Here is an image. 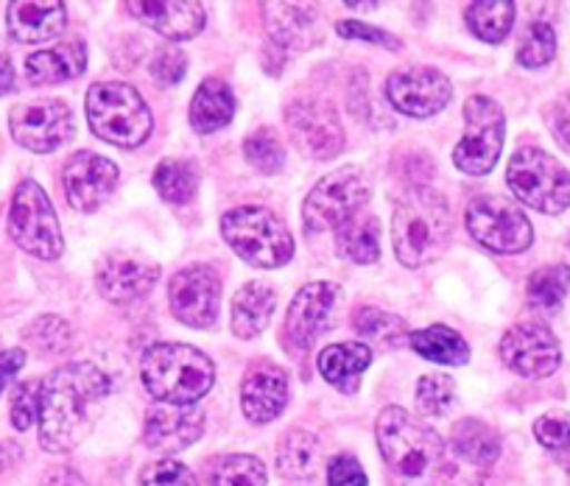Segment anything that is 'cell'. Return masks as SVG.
Masks as SVG:
<instances>
[{
  "label": "cell",
  "mask_w": 570,
  "mask_h": 486,
  "mask_svg": "<svg viewBox=\"0 0 570 486\" xmlns=\"http://www.w3.org/2000/svg\"><path fill=\"white\" fill-rule=\"evenodd\" d=\"M468 232L495 255H520L534 240V229L525 212L503 196H479L470 201Z\"/></svg>",
  "instance_id": "8fae6325"
},
{
  "label": "cell",
  "mask_w": 570,
  "mask_h": 486,
  "mask_svg": "<svg viewBox=\"0 0 570 486\" xmlns=\"http://www.w3.org/2000/svg\"><path fill=\"white\" fill-rule=\"evenodd\" d=\"M174 319L183 325L207 330L218 319V299H222V277L213 266L194 264L179 269L168 286Z\"/></svg>",
  "instance_id": "2e32d148"
},
{
  "label": "cell",
  "mask_w": 570,
  "mask_h": 486,
  "mask_svg": "<svg viewBox=\"0 0 570 486\" xmlns=\"http://www.w3.org/2000/svg\"><path fill=\"white\" fill-rule=\"evenodd\" d=\"M205 434V411L196 406H160L149 408L142 423V445L160 456L185 450Z\"/></svg>",
  "instance_id": "ffe728a7"
},
{
  "label": "cell",
  "mask_w": 570,
  "mask_h": 486,
  "mask_svg": "<svg viewBox=\"0 0 570 486\" xmlns=\"http://www.w3.org/2000/svg\"><path fill=\"white\" fill-rule=\"evenodd\" d=\"M213 486H266V467L255 456H224L210 473Z\"/></svg>",
  "instance_id": "ab89813d"
},
{
  "label": "cell",
  "mask_w": 570,
  "mask_h": 486,
  "mask_svg": "<svg viewBox=\"0 0 570 486\" xmlns=\"http://www.w3.org/2000/svg\"><path fill=\"white\" fill-rule=\"evenodd\" d=\"M338 305V288L333 282H308L297 291L292 308L285 314L283 336L294 349H308L331 325Z\"/></svg>",
  "instance_id": "d6986e66"
},
{
  "label": "cell",
  "mask_w": 570,
  "mask_h": 486,
  "mask_svg": "<svg viewBox=\"0 0 570 486\" xmlns=\"http://www.w3.org/2000/svg\"><path fill=\"white\" fill-rule=\"evenodd\" d=\"M288 406V375L274 360H255L240 380V408L255 425L274 423Z\"/></svg>",
  "instance_id": "7402d4cb"
},
{
  "label": "cell",
  "mask_w": 570,
  "mask_h": 486,
  "mask_svg": "<svg viewBox=\"0 0 570 486\" xmlns=\"http://www.w3.org/2000/svg\"><path fill=\"white\" fill-rule=\"evenodd\" d=\"M507 182L512 194L531 210L559 216L570 207V171L537 146H523L512 157Z\"/></svg>",
  "instance_id": "52a82bcc"
},
{
  "label": "cell",
  "mask_w": 570,
  "mask_h": 486,
  "mask_svg": "<svg viewBox=\"0 0 570 486\" xmlns=\"http://www.w3.org/2000/svg\"><path fill=\"white\" fill-rule=\"evenodd\" d=\"M316 12L311 7H268L266 23L272 37L283 48H299L311 42V31L316 29Z\"/></svg>",
  "instance_id": "d6a6232c"
},
{
  "label": "cell",
  "mask_w": 570,
  "mask_h": 486,
  "mask_svg": "<svg viewBox=\"0 0 570 486\" xmlns=\"http://www.w3.org/2000/svg\"><path fill=\"white\" fill-rule=\"evenodd\" d=\"M559 464H562V467L570 473V447H568V450L559 453Z\"/></svg>",
  "instance_id": "f5cc1de1"
},
{
  "label": "cell",
  "mask_w": 570,
  "mask_h": 486,
  "mask_svg": "<svg viewBox=\"0 0 570 486\" xmlns=\"http://www.w3.org/2000/svg\"><path fill=\"white\" fill-rule=\"evenodd\" d=\"M42 380H26L12 389V425L18 430H29L40 417Z\"/></svg>",
  "instance_id": "7bdbcfd3"
},
{
  "label": "cell",
  "mask_w": 570,
  "mask_h": 486,
  "mask_svg": "<svg viewBox=\"0 0 570 486\" xmlns=\"http://www.w3.org/2000/svg\"><path fill=\"white\" fill-rule=\"evenodd\" d=\"M336 247L353 264H375L377 255H381V227H377V218L366 216V212L350 218L347 224L338 227Z\"/></svg>",
  "instance_id": "4dcf8cb0"
},
{
  "label": "cell",
  "mask_w": 570,
  "mask_h": 486,
  "mask_svg": "<svg viewBox=\"0 0 570 486\" xmlns=\"http://www.w3.org/2000/svg\"><path fill=\"white\" fill-rule=\"evenodd\" d=\"M185 73H188V57L177 46L157 48L155 57H151V76L160 85H179Z\"/></svg>",
  "instance_id": "f6af8a7d"
},
{
  "label": "cell",
  "mask_w": 570,
  "mask_h": 486,
  "mask_svg": "<svg viewBox=\"0 0 570 486\" xmlns=\"http://www.w3.org/2000/svg\"><path fill=\"white\" fill-rule=\"evenodd\" d=\"M409 347L420 358L434 360L442 367H464L470 360V344L448 325H431L425 330L409 333Z\"/></svg>",
  "instance_id": "f1b7e54d"
},
{
  "label": "cell",
  "mask_w": 570,
  "mask_h": 486,
  "mask_svg": "<svg viewBox=\"0 0 570 486\" xmlns=\"http://www.w3.org/2000/svg\"><path fill=\"white\" fill-rule=\"evenodd\" d=\"M14 87V68H12V59L7 53H0V96L9 92Z\"/></svg>",
  "instance_id": "816d5d0a"
},
{
  "label": "cell",
  "mask_w": 570,
  "mask_h": 486,
  "mask_svg": "<svg viewBox=\"0 0 570 486\" xmlns=\"http://www.w3.org/2000/svg\"><path fill=\"white\" fill-rule=\"evenodd\" d=\"M553 129H557L559 138L570 146V96L559 101L557 112H553Z\"/></svg>",
  "instance_id": "f907efd6"
},
{
  "label": "cell",
  "mask_w": 570,
  "mask_h": 486,
  "mask_svg": "<svg viewBox=\"0 0 570 486\" xmlns=\"http://www.w3.org/2000/svg\"><path fill=\"white\" fill-rule=\"evenodd\" d=\"M370 201V182L358 168H338L316 182L303 205V224L311 232L338 229Z\"/></svg>",
  "instance_id": "30bf717a"
},
{
  "label": "cell",
  "mask_w": 570,
  "mask_h": 486,
  "mask_svg": "<svg viewBox=\"0 0 570 486\" xmlns=\"http://www.w3.org/2000/svg\"><path fill=\"white\" fill-rule=\"evenodd\" d=\"M288 138L311 160H333L344 149V129L331 103L299 98L285 109Z\"/></svg>",
  "instance_id": "5bb4252c"
},
{
  "label": "cell",
  "mask_w": 570,
  "mask_h": 486,
  "mask_svg": "<svg viewBox=\"0 0 570 486\" xmlns=\"http://www.w3.org/2000/svg\"><path fill=\"white\" fill-rule=\"evenodd\" d=\"M126 9L174 42L194 40L207 23L205 7H199V3H129Z\"/></svg>",
  "instance_id": "603a6c76"
},
{
  "label": "cell",
  "mask_w": 570,
  "mask_h": 486,
  "mask_svg": "<svg viewBox=\"0 0 570 486\" xmlns=\"http://www.w3.org/2000/svg\"><path fill=\"white\" fill-rule=\"evenodd\" d=\"M464 23L479 40L503 42L514 26V3H503V0L470 3L464 7Z\"/></svg>",
  "instance_id": "e575fe53"
},
{
  "label": "cell",
  "mask_w": 570,
  "mask_h": 486,
  "mask_svg": "<svg viewBox=\"0 0 570 486\" xmlns=\"http://www.w3.org/2000/svg\"><path fill=\"white\" fill-rule=\"evenodd\" d=\"M65 196L79 212H96L118 188V166L96 151H76L62 168Z\"/></svg>",
  "instance_id": "ac0fdd59"
},
{
  "label": "cell",
  "mask_w": 570,
  "mask_h": 486,
  "mask_svg": "<svg viewBox=\"0 0 570 486\" xmlns=\"http://www.w3.org/2000/svg\"><path fill=\"white\" fill-rule=\"evenodd\" d=\"M534 436L542 447L553 453H562L570 447V414L551 411L542 414L534 423Z\"/></svg>",
  "instance_id": "ee69618b"
},
{
  "label": "cell",
  "mask_w": 570,
  "mask_h": 486,
  "mask_svg": "<svg viewBox=\"0 0 570 486\" xmlns=\"http://www.w3.org/2000/svg\"><path fill=\"white\" fill-rule=\"evenodd\" d=\"M372 360V347L361 341L331 344L320 353V373L333 389L342 395H355L361 384V375L366 373Z\"/></svg>",
  "instance_id": "d4e9b609"
},
{
  "label": "cell",
  "mask_w": 570,
  "mask_h": 486,
  "mask_svg": "<svg viewBox=\"0 0 570 486\" xmlns=\"http://www.w3.org/2000/svg\"><path fill=\"white\" fill-rule=\"evenodd\" d=\"M9 129L18 146L35 155H51L59 146L70 143L76 132L73 112L59 98H37V101L14 103L9 112Z\"/></svg>",
  "instance_id": "7c38bea8"
},
{
  "label": "cell",
  "mask_w": 570,
  "mask_h": 486,
  "mask_svg": "<svg viewBox=\"0 0 570 486\" xmlns=\"http://www.w3.org/2000/svg\"><path fill=\"white\" fill-rule=\"evenodd\" d=\"M87 120L98 138L118 149H137L155 129L146 98L126 81H96L87 90Z\"/></svg>",
  "instance_id": "5b68a950"
},
{
  "label": "cell",
  "mask_w": 570,
  "mask_h": 486,
  "mask_svg": "<svg viewBox=\"0 0 570 486\" xmlns=\"http://www.w3.org/2000/svg\"><path fill=\"white\" fill-rule=\"evenodd\" d=\"M414 400L420 414H425V417H442V414L451 411L453 403H456V384H453L451 375H422V378L416 380Z\"/></svg>",
  "instance_id": "74e56055"
},
{
  "label": "cell",
  "mask_w": 570,
  "mask_h": 486,
  "mask_svg": "<svg viewBox=\"0 0 570 486\" xmlns=\"http://www.w3.org/2000/svg\"><path fill=\"white\" fill-rule=\"evenodd\" d=\"M7 23L14 40L37 46L62 34L68 12L65 3H12L7 9Z\"/></svg>",
  "instance_id": "cb8c5ba5"
},
{
  "label": "cell",
  "mask_w": 570,
  "mask_h": 486,
  "mask_svg": "<svg viewBox=\"0 0 570 486\" xmlns=\"http://www.w3.org/2000/svg\"><path fill=\"white\" fill-rule=\"evenodd\" d=\"M23 364H26L23 347H12V349H3V353H0V397H3V391L9 389V384L18 378V373L23 369Z\"/></svg>",
  "instance_id": "c3c4849f"
},
{
  "label": "cell",
  "mask_w": 570,
  "mask_h": 486,
  "mask_svg": "<svg viewBox=\"0 0 570 486\" xmlns=\"http://www.w3.org/2000/svg\"><path fill=\"white\" fill-rule=\"evenodd\" d=\"M277 308V291L268 282H246L233 299V333L238 338H255L272 321Z\"/></svg>",
  "instance_id": "4316f807"
},
{
  "label": "cell",
  "mask_w": 570,
  "mask_h": 486,
  "mask_svg": "<svg viewBox=\"0 0 570 486\" xmlns=\"http://www.w3.org/2000/svg\"><path fill=\"white\" fill-rule=\"evenodd\" d=\"M26 344L37 349L46 358H57L73 347V330L62 316H40L23 330Z\"/></svg>",
  "instance_id": "8d00e7d4"
},
{
  "label": "cell",
  "mask_w": 570,
  "mask_h": 486,
  "mask_svg": "<svg viewBox=\"0 0 570 486\" xmlns=\"http://www.w3.org/2000/svg\"><path fill=\"white\" fill-rule=\"evenodd\" d=\"M9 235L23 252L40 260H57L65 252L57 210L35 179H23L14 188L12 207H9Z\"/></svg>",
  "instance_id": "ba28073f"
},
{
  "label": "cell",
  "mask_w": 570,
  "mask_h": 486,
  "mask_svg": "<svg viewBox=\"0 0 570 486\" xmlns=\"http://www.w3.org/2000/svg\"><path fill=\"white\" fill-rule=\"evenodd\" d=\"M501 360L520 378L540 380L557 373L562 364V347L551 327L540 321H520L503 333Z\"/></svg>",
  "instance_id": "9a60e30c"
},
{
  "label": "cell",
  "mask_w": 570,
  "mask_h": 486,
  "mask_svg": "<svg viewBox=\"0 0 570 486\" xmlns=\"http://www.w3.org/2000/svg\"><path fill=\"white\" fill-rule=\"evenodd\" d=\"M151 182L168 205L183 207L190 205L199 190V171L188 160H163L151 173Z\"/></svg>",
  "instance_id": "836d02e7"
},
{
  "label": "cell",
  "mask_w": 570,
  "mask_h": 486,
  "mask_svg": "<svg viewBox=\"0 0 570 486\" xmlns=\"http://www.w3.org/2000/svg\"><path fill=\"white\" fill-rule=\"evenodd\" d=\"M453 235V212L442 194L425 188H411L394 207L392 238L400 264L420 269L434 264L448 249Z\"/></svg>",
  "instance_id": "7a4b0ae2"
},
{
  "label": "cell",
  "mask_w": 570,
  "mask_h": 486,
  "mask_svg": "<svg viewBox=\"0 0 570 486\" xmlns=\"http://www.w3.org/2000/svg\"><path fill=\"white\" fill-rule=\"evenodd\" d=\"M235 115V92L224 79H205L190 101V127L199 135L224 129Z\"/></svg>",
  "instance_id": "83f0119b"
},
{
  "label": "cell",
  "mask_w": 570,
  "mask_h": 486,
  "mask_svg": "<svg viewBox=\"0 0 570 486\" xmlns=\"http://www.w3.org/2000/svg\"><path fill=\"white\" fill-rule=\"evenodd\" d=\"M320 467V442L311 430L292 428L277 445V469L283 478H311Z\"/></svg>",
  "instance_id": "f546056e"
},
{
  "label": "cell",
  "mask_w": 570,
  "mask_h": 486,
  "mask_svg": "<svg viewBox=\"0 0 570 486\" xmlns=\"http://www.w3.org/2000/svg\"><path fill=\"white\" fill-rule=\"evenodd\" d=\"M503 132H507V118H503L501 103L487 96H473L464 101V135L453 149V162L459 171L470 177H484L495 168L503 149Z\"/></svg>",
  "instance_id": "9c48e42d"
},
{
  "label": "cell",
  "mask_w": 570,
  "mask_h": 486,
  "mask_svg": "<svg viewBox=\"0 0 570 486\" xmlns=\"http://www.w3.org/2000/svg\"><path fill=\"white\" fill-rule=\"evenodd\" d=\"M570 291V266L564 264H551L537 269L534 275L529 277V286H525V294H529V302L534 308L551 310L568 297Z\"/></svg>",
  "instance_id": "d590c367"
},
{
  "label": "cell",
  "mask_w": 570,
  "mask_h": 486,
  "mask_svg": "<svg viewBox=\"0 0 570 486\" xmlns=\"http://www.w3.org/2000/svg\"><path fill=\"white\" fill-rule=\"evenodd\" d=\"M244 157L255 171L277 173L279 168L285 166L283 140H279V135L274 132V129H255V132L244 140Z\"/></svg>",
  "instance_id": "f35d334b"
},
{
  "label": "cell",
  "mask_w": 570,
  "mask_h": 486,
  "mask_svg": "<svg viewBox=\"0 0 570 486\" xmlns=\"http://www.w3.org/2000/svg\"><path fill=\"white\" fill-rule=\"evenodd\" d=\"M327 486H366V473L361 462L350 453H338L327 464Z\"/></svg>",
  "instance_id": "7dc6e473"
},
{
  "label": "cell",
  "mask_w": 570,
  "mask_h": 486,
  "mask_svg": "<svg viewBox=\"0 0 570 486\" xmlns=\"http://www.w3.org/2000/svg\"><path fill=\"white\" fill-rule=\"evenodd\" d=\"M501 458V436L492 425L481 419H462L453 425L451 442L445 445V462H442V478L451 484H468L481 480L495 462Z\"/></svg>",
  "instance_id": "4fadbf2b"
},
{
  "label": "cell",
  "mask_w": 570,
  "mask_h": 486,
  "mask_svg": "<svg viewBox=\"0 0 570 486\" xmlns=\"http://www.w3.org/2000/svg\"><path fill=\"white\" fill-rule=\"evenodd\" d=\"M140 378L155 400L166 406H196L216 384V367L190 344L160 341L142 353Z\"/></svg>",
  "instance_id": "3957f363"
},
{
  "label": "cell",
  "mask_w": 570,
  "mask_h": 486,
  "mask_svg": "<svg viewBox=\"0 0 570 486\" xmlns=\"http://www.w3.org/2000/svg\"><path fill=\"white\" fill-rule=\"evenodd\" d=\"M140 486H199V480L177 458H160V462L142 467Z\"/></svg>",
  "instance_id": "b9f144b4"
},
{
  "label": "cell",
  "mask_w": 570,
  "mask_h": 486,
  "mask_svg": "<svg viewBox=\"0 0 570 486\" xmlns=\"http://www.w3.org/2000/svg\"><path fill=\"white\" fill-rule=\"evenodd\" d=\"M222 235L233 252L255 269H279L294 258V238L279 216L257 205L224 212Z\"/></svg>",
  "instance_id": "8992f818"
},
{
  "label": "cell",
  "mask_w": 570,
  "mask_h": 486,
  "mask_svg": "<svg viewBox=\"0 0 570 486\" xmlns=\"http://www.w3.org/2000/svg\"><path fill=\"white\" fill-rule=\"evenodd\" d=\"M336 34L344 37V40L372 42V46L389 48V51H400V48H403V42H400L397 37H392L389 31H383V29H375V26L361 23V20H338Z\"/></svg>",
  "instance_id": "bcb514c9"
},
{
  "label": "cell",
  "mask_w": 570,
  "mask_h": 486,
  "mask_svg": "<svg viewBox=\"0 0 570 486\" xmlns=\"http://www.w3.org/2000/svg\"><path fill=\"white\" fill-rule=\"evenodd\" d=\"M553 53H557V34H553L551 26L542 23V20L531 23L518 46V62L529 70L542 68V65L551 62Z\"/></svg>",
  "instance_id": "60d3db41"
},
{
  "label": "cell",
  "mask_w": 570,
  "mask_h": 486,
  "mask_svg": "<svg viewBox=\"0 0 570 486\" xmlns=\"http://www.w3.org/2000/svg\"><path fill=\"white\" fill-rule=\"evenodd\" d=\"M87 68V48L85 42H62L57 48H46L26 59V76L31 85H62V81L76 79Z\"/></svg>",
  "instance_id": "484cf974"
},
{
  "label": "cell",
  "mask_w": 570,
  "mask_h": 486,
  "mask_svg": "<svg viewBox=\"0 0 570 486\" xmlns=\"http://www.w3.org/2000/svg\"><path fill=\"white\" fill-rule=\"evenodd\" d=\"M375 439L383 462L397 478L422 480L442 473L445 462L442 436L403 408L389 406L377 414Z\"/></svg>",
  "instance_id": "277c9868"
},
{
  "label": "cell",
  "mask_w": 570,
  "mask_h": 486,
  "mask_svg": "<svg viewBox=\"0 0 570 486\" xmlns=\"http://www.w3.org/2000/svg\"><path fill=\"white\" fill-rule=\"evenodd\" d=\"M386 98L409 118H431L453 98V85L436 68H405L389 76Z\"/></svg>",
  "instance_id": "e0dca14e"
},
{
  "label": "cell",
  "mask_w": 570,
  "mask_h": 486,
  "mask_svg": "<svg viewBox=\"0 0 570 486\" xmlns=\"http://www.w3.org/2000/svg\"><path fill=\"white\" fill-rule=\"evenodd\" d=\"M40 486H85L81 484V475L70 467H51L42 475Z\"/></svg>",
  "instance_id": "681fc988"
},
{
  "label": "cell",
  "mask_w": 570,
  "mask_h": 486,
  "mask_svg": "<svg viewBox=\"0 0 570 486\" xmlns=\"http://www.w3.org/2000/svg\"><path fill=\"white\" fill-rule=\"evenodd\" d=\"M157 280H160V266L126 252L107 255L96 269L98 294L112 305L142 299L157 286Z\"/></svg>",
  "instance_id": "44dd1931"
},
{
  "label": "cell",
  "mask_w": 570,
  "mask_h": 486,
  "mask_svg": "<svg viewBox=\"0 0 570 486\" xmlns=\"http://www.w3.org/2000/svg\"><path fill=\"white\" fill-rule=\"evenodd\" d=\"M109 375L90 360H73L53 369L40 391V445L48 453H68L85 439L101 417L109 397Z\"/></svg>",
  "instance_id": "6da1fadb"
},
{
  "label": "cell",
  "mask_w": 570,
  "mask_h": 486,
  "mask_svg": "<svg viewBox=\"0 0 570 486\" xmlns=\"http://www.w3.org/2000/svg\"><path fill=\"white\" fill-rule=\"evenodd\" d=\"M353 327L364 338L366 347L375 344L381 349H394L400 344H409V327H405V321L400 316L389 314V310L370 308V305L358 308L353 314Z\"/></svg>",
  "instance_id": "1f68e13d"
}]
</instances>
